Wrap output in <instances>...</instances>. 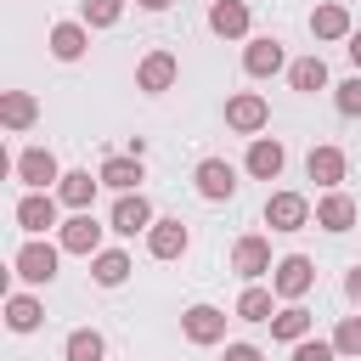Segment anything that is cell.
Listing matches in <instances>:
<instances>
[{"mask_svg":"<svg viewBox=\"0 0 361 361\" xmlns=\"http://www.w3.org/2000/svg\"><path fill=\"white\" fill-rule=\"evenodd\" d=\"M226 124H231L237 135H259V130L271 124V107H265V96H259V90H237V96L226 102Z\"/></svg>","mask_w":361,"mask_h":361,"instance_id":"cell-2","label":"cell"},{"mask_svg":"<svg viewBox=\"0 0 361 361\" xmlns=\"http://www.w3.org/2000/svg\"><path fill=\"white\" fill-rule=\"evenodd\" d=\"M271 338H282V344H305V338H310V310H305V305L276 310V316H271Z\"/></svg>","mask_w":361,"mask_h":361,"instance_id":"cell-24","label":"cell"},{"mask_svg":"<svg viewBox=\"0 0 361 361\" xmlns=\"http://www.w3.org/2000/svg\"><path fill=\"white\" fill-rule=\"evenodd\" d=\"M107 355V338L96 327H73L68 333V361H102Z\"/></svg>","mask_w":361,"mask_h":361,"instance_id":"cell-28","label":"cell"},{"mask_svg":"<svg viewBox=\"0 0 361 361\" xmlns=\"http://www.w3.org/2000/svg\"><path fill=\"white\" fill-rule=\"evenodd\" d=\"M85 45H90V28H85V23H56V28H51V56H56V62H79Z\"/></svg>","mask_w":361,"mask_h":361,"instance_id":"cell-20","label":"cell"},{"mask_svg":"<svg viewBox=\"0 0 361 361\" xmlns=\"http://www.w3.org/2000/svg\"><path fill=\"white\" fill-rule=\"evenodd\" d=\"M288 85H293V90H305V96L327 90V62H322V56H299V62L288 68Z\"/></svg>","mask_w":361,"mask_h":361,"instance_id":"cell-27","label":"cell"},{"mask_svg":"<svg viewBox=\"0 0 361 361\" xmlns=\"http://www.w3.org/2000/svg\"><path fill=\"white\" fill-rule=\"evenodd\" d=\"M180 333H186L192 344H220V338H226V310H214V305H186V310H180Z\"/></svg>","mask_w":361,"mask_h":361,"instance_id":"cell-9","label":"cell"},{"mask_svg":"<svg viewBox=\"0 0 361 361\" xmlns=\"http://www.w3.org/2000/svg\"><path fill=\"white\" fill-rule=\"evenodd\" d=\"M231 271H237L243 282L271 276V271H276V265H271V243H265V237H237V248H231Z\"/></svg>","mask_w":361,"mask_h":361,"instance_id":"cell-8","label":"cell"},{"mask_svg":"<svg viewBox=\"0 0 361 361\" xmlns=\"http://www.w3.org/2000/svg\"><path fill=\"white\" fill-rule=\"evenodd\" d=\"M175 73H180L175 51H152V56H141V68H135V90H147V96H164V90L175 85Z\"/></svg>","mask_w":361,"mask_h":361,"instance_id":"cell-10","label":"cell"},{"mask_svg":"<svg viewBox=\"0 0 361 361\" xmlns=\"http://www.w3.org/2000/svg\"><path fill=\"white\" fill-rule=\"evenodd\" d=\"M226 361H265L259 344H226Z\"/></svg>","mask_w":361,"mask_h":361,"instance_id":"cell-34","label":"cell"},{"mask_svg":"<svg viewBox=\"0 0 361 361\" xmlns=\"http://www.w3.org/2000/svg\"><path fill=\"white\" fill-rule=\"evenodd\" d=\"M209 28H214L220 39H243V34H248V6H243V0H214V6H209Z\"/></svg>","mask_w":361,"mask_h":361,"instance_id":"cell-19","label":"cell"},{"mask_svg":"<svg viewBox=\"0 0 361 361\" xmlns=\"http://www.w3.org/2000/svg\"><path fill=\"white\" fill-rule=\"evenodd\" d=\"M333 350H338V355H361V316H344V322H338Z\"/></svg>","mask_w":361,"mask_h":361,"instance_id":"cell-31","label":"cell"},{"mask_svg":"<svg viewBox=\"0 0 361 361\" xmlns=\"http://www.w3.org/2000/svg\"><path fill=\"white\" fill-rule=\"evenodd\" d=\"M39 322H45V305L39 299H28V293H11L6 299V327L11 333H34Z\"/></svg>","mask_w":361,"mask_h":361,"instance_id":"cell-26","label":"cell"},{"mask_svg":"<svg viewBox=\"0 0 361 361\" xmlns=\"http://www.w3.org/2000/svg\"><path fill=\"white\" fill-rule=\"evenodd\" d=\"M96 186H102V180H90V169H68V175L56 180V197H62L73 214H85V209H90V197H96Z\"/></svg>","mask_w":361,"mask_h":361,"instance_id":"cell-21","label":"cell"},{"mask_svg":"<svg viewBox=\"0 0 361 361\" xmlns=\"http://www.w3.org/2000/svg\"><path fill=\"white\" fill-rule=\"evenodd\" d=\"M310 34H316V39H350L355 28H350V11L333 0V6H316V11H310Z\"/></svg>","mask_w":361,"mask_h":361,"instance_id":"cell-22","label":"cell"},{"mask_svg":"<svg viewBox=\"0 0 361 361\" xmlns=\"http://www.w3.org/2000/svg\"><path fill=\"white\" fill-rule=\"evenodd\" d=\"M17 180H23L28 192H45L51 180H62L56 152H51V147H28V152H17Z\"/></svg>","mask_w":361,"mask_h":361,"instance_id":"cell-6","label":"cell"},{"mask_svg":"<svg viewBox=\"0 0 361 361\" xmlns=\"http://www.w3.org/2000/svg\"><path fill=\"white\" fill-rule=\"evenodd\" d=\"M186 243H192V237H186V226H180L175 214H169V220H152V231H147V254H152V259H180Z\"/></svg>","mask_w":361,"mask_h":361,"instance_id":"cell-14","label":"cell"},{"mask_svg":"<svg viewBox=\"0 0 361 361\" xmlns=\"http://www.w3.org/2000/svg\"><path fill=\"white\" fill-rule=\"evenodd\" d=\"M265 226L271 231H305L310 226V203L299 192H271L265 197Z\"/></svg>","mask_w":361,"mask_h":361,"instance_id":"cell-4","label":"cell"},{"mask_svg":"<svg viewBox=\"0 0 361 361\" xmlns=\"http://www.w3.org/2000/svg\"><path fill=\"white\" fill-rule=\"evenodd\" d=\"M344 293H350V305H361V265H350V276H344Z\"/></svg>","mask_w":361,"mask_h":361,"instance_id":"cell-35","label":"cell"},{"mask_svg":"<svg viewBox=\"0 0 361 361\" xmlns=\"http://www.w3.org/2000/svg\"><path fill=\"white\" fill-rule=\"evenodd\" d=\"M96 180H102V186H113L118 197H124V192H141V158H135V152H113V158L102 164V175H96Z\"/></svg>","mask_w":361,"mask_h":361,"instance_id":"cell-17","label":"cell"},{"mask_svg":"<svg viewBox=\"0 0 361 361\" xmlns=\"http://www.w3.org/2000/svg\"><path fill=\"white\" fill-rule=\"evenodd\" d=\"M113 231H118V237H135V231H152V203H147L141 192H124V197L113 203Z\"/></svg>","mask_w":361,"mask_h":361,"instance_id":"cell-13","label":"cell"},{"mask_svg":"<svg viewBox=\"0 0 361 361\" xmlns=\"http://www.w3.org/2000/svg\"><path fill=\"white\" fill-rule=\"evenodd\" d=\"M282 164H288V152H282L276 135H254V141H248V175H254V180H276Z\"/></svg>","mask_w":361,"mask_h":361,"instance_id":"cell-12","label":"cell"},{"mask_svg":"<svg viewBox=\"0 0 361 361\" xmlns=\"http://www.w3.org/2000/svg\"><path fill=\"white\" fill-rule=\"evenodd\" d=\"M135 6H141V11H164L169 0H135Z\"/></svg>","mask_w":361,"mask_h":361,"instance_id":"cell-37","label":"cell"},{"mask_svg":"<svg viewBox=\"0 0 361 361\" xmlns=\"http://www.w3.org/2000/svg\"><path fill=\"white\" fill-rule=\"evenodd\" d=\"M56 248H62V254H102V226H96V214L85 209V214L62 220V226H56Z\"/></svg>","mask_w":361,"mask_h":361,"instance_id":"cell-5","label":"cell"},{"mask_svg":"<svg viewBox=\"0 0 361 361\" xmlns=\"http://www.w3.org/2000/svg\"><path fill=\"white\" fill-rule=\"evenodd\" d=\"M316 226H322V231H350V226H355V197H350V192H327V197L316 203Z\"/></svg>","mask_w":361,"mask_h":361,"instance_id":"cell-18","label":"cell"},{"mask_svg":"<svg viewBox=\"0 0 361 361\" xmlns=\"http://www.w3.org/2000/svg\"><path fill=\"white\" fill-rule=\"evenodd\" d=\"M282 39H271V34H259V39H248V51H243V68L254 73V79H271V73H282Z\"/></svg>","mask_w":361,"mask_h":361,"instance_id":"cell-15","label":"cell"},{"mask_svg":"<svg viewBox=\"0 0 361 361\" xmlns=\"http://www.w3.org/2000/svg\"><path fill=\"white\" fill-rule=\"evenodd\" d=\"M344 152L338 147H310V158H305V175L316 180V186H327V192H338V180H344Z\"/></svg>","mask_w":361,"mask_h":361,"instance_id":"cell-16","label":"cell"},{"mask_svg":"<svg viewBox=\"0 0 361 361\" xmlns=\"http://www.w3.org/2000/svg\"><path fill=\"white\" fill-rule=\"evenodd\" d=\"M56 203H62V197H51V192H28V197L17 203V226H23L28 237H45V231L56 226Z\"/></svg>","mask_w":361,"mask_h":361,"instance_id":"cell-11","label":"cell"},{"mask_svg":"<svg viewBox=\"0 0 361 361\" xmlns=\"http://www.w3.org/2000/svg\"><path fill=\"white\" fill-rule=\"evenodd\" d=\"M192 180H197V192H203L209 203H231V197H237V169H231L226 158H203Z\"/></svg>","mask_w":361,"mask_h":361,"instance_id":"cell-7","label":"cell"},{"mask_svg":"<svg viewBox=\"0 0 361 361\" xmlns=\"http://www.w3.org/2000/svg\"><path fill=\"white\" fill-rule=\"evenodd\" d=\"M344 51H350V62H355V68H361V28H355V34H350V45H344Z\"/></svg>","mask_w":361,"mask_h":361,"instance_id":"cell-36","label":"cell"},{"mask_svg":"<svg viewBox=\"0 0 361 361\" xmlns=\"http://www.w3.org/2000/svg\"><path fill=\"white\" fill-rule=\"evenodd\" d=\"M0 118H6V130H28V124L39 118V102H34L28 90H6V96H0Z\"/></svg>","mask_w":361,"mask_h":361,"instance_id":"cell-25","label":"cell"},{"mask_svg":"<svg viewBox=\"0 0 361 361\" xmlns=\"http://www.w3.org/2000/svg\"><path fill=\"white\" fill-rule=\"evenodd\" d=\"M56 254H62V248H51V243H39V237H34V243H23V248L11 254V271H17L23 282H34V288H39V282H51V276H56Z\"/></svg>","mask_w":361,"mask_h":361,"instance_id":"cell-3","label":"cell"},{"mask_svg":"<svg viewBox=\"0 0 361 361\" xmlns=\"http://www.w3.org/2000/svg\"><path fill=\"white\" fill-rule=\"evenodd\" d=\"M310 282H316V265H310L305 254H288V259H276V271H271V293H282L288 305H299V299L310 293Z\"/></svg>","mask_w":361,"mask_h":361,"instance_id":"cell-1","label":"cell"},{"mask_svg":"<svg viewBox=\"0 0 361 361\" xmlns=\"http://www.w3.org/2000/svg\"><path fill=\"white\" fill-rule=\"evenodd\" d=\"M333 102H338V113H344V118H361V73H355V79H344Z\"/></svg>","mask_w":361,"mask_h":361,"instance_id":"cell-32","label":"cell"},{"mask_svg":"<svg viewBox=\"0 0 361 361\" xmlns=\"http://www.w3.org/2000/svg\"><path fill=\"white\" fill-rule=\"evenodd\" d=\"M90 276H96V288H118V282L130 276V254H124V248H102V254H90Z\"/></svg>","mask_w":361,"mask_h":361,"instance_id":"cell-23","label":"cell"},{"mask_svg":"<svg viewBox=\"0 0 361 361\" xmlns=\"http://www.w3.org/2000/svg\"><path fill=\"white\" fill-rule=\"evenodd\" d=\"M237 316H243V322H271V316H276V310H271V288H254V282H248L243 299H237Z\"/></svg>","mask_w":361,"mask_h":361,"instance_id":"cell-29","label":"cell"},{"mask_svg":"<svg viewBox=\"0 0 361 361\" xmlns=\"http://www.w3.org/2000/svg\"><path fill=\"white\" fill-rule=\"evenodd\" d=\"M293 361H338V350H333V338H305V344H293Z\"/></svg>","mask_w":361,"mask_h":361,"instance_id":"cell-33","label":"cell"},{"mask_svg":"<svg viewBox=\"0 0 361 361\" xmlns=\"http://www.w3.org/2000/svg\"><path fill=\"white\" fill-rule=\"evenodd\" d=\"M118 17H124V0H85L79 6V23L85 28H113Z\"/></svg>","mask_w":361,"mask_h":361,"instance_id":"cell-30","label":"cell"}]
</instances>
